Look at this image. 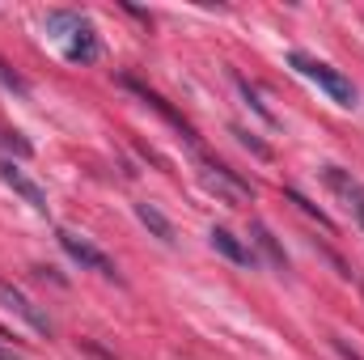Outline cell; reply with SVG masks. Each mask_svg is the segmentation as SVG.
<instances>
[{
    "label": "cell",
    "instance_id": "1",
    "mask_svg": "<svg viewBox=\"0 0 364 360\" xmlns=\"http://www.w3.org/2000/svg\"><path fill=\"white\" fill-rule=\"evenodd\" d=\"M288 64H292L305 81H314L331 102H339V106H356V85H352L339 68H331V64H322V60H314V55H305V51H292Z\"/></svg>",
    "mask_w": 364,
    "mask_h": 360
},
{
    "label": "cell",
    "instance_id": "2",
    "mask_svg": "<svg viewBox=\"0 0 364 360\" xmlns=\"http://www.w3.org/2000/svg\"><path fill=\"white\" fill-rule=\"evenodd\" d=\"M55 238H60V246H64V255H68L73 263H81L85 271H97L102 280H114V284H123V275H119V263H114L110 255H102V250H97L93 242L77 238L73 229H60Z\"/></svg>",
    "mask_w": 364,
    "mask_h": 360
},
{
    "label": "cell",
    "instance_id": "3",
    "mask_svg": "<svg viewBox=\"0 0 364 360\" xmlns=\"http://www.w3.org/2000/svg\"><path fill=\"white\" fill-rule=\"evenodd\" d=\"M203 182H208V191H216L225 203H246V199H255V186L242 179L237 170H229L225 162L203 157Z\"/></svg>",
    "mask_w": 364,
    "mask_h": 360
},
{
    "label": "cell",
    "instance_id": "4",
    "mask_svg": "<svg viewBox=\"0 0 364 360\" xmlns=\"http://www.w3.org/2000/svg\"><path fill=\"white\" fill-rule=\"evenodd\" d=\"M0 301H4V305H9V309H13V314L26 322V327H30V331H38V335H47V339L55 335V322H51V314H47V309H38V305H34V301H30L21 288H17V284L0 280Z\"/></svg>",
    "mask_w": 364,
    "mask_h": 360
},
{
    "label": "cell",
    "instance_id": "5",
    "mask_svg": "<svg viewBox=\"0 0 364 360\" xmlns=\"http://www.w3.org/2000/svg\"><path fill=\"white\" fill-rule=\"evenodd\" d=\"M322 182L343 199V208L356 216V225L364 229V182L352 170H343V166H322Z\"/></svg>",
    "mask_w": 364,
    "mask_h": 360
},
{
    "label": "cell",
    "instance_id": "6",
    "mask_svg": "<svg viewBox=\"0 0 364 360\" xmlns=\"http://www.w3.org/2000/svg\"><path fill=\"white\" fill-rule=\"evenodd\" d=\"M64 60H73V64H97L102 60V38H97V30H93L90 21L77 26L64 38Z\"/></svg>",
    "mask_w": 364,
    "mask_h": 360
},
{
    "label": "cell",
    "instance_id": "7",
    "mask_svg": "<svg viewBox=\"0 0 364 360\" xmlns=\"http://www.w3.org/2000/svg\"><path fill=\"white\" fill-rule=\"evenodd\" d=\"M0 182H9V186H13V195H21L38 216H47V191H43L34 179H26L13 162H0Z\"/></svg>",
    "mask_w": 364,
    "mask_h": 360
},
{
    "label": "cell",
    "instance_id": "8",
    "mask_svg": "<svg viewBox=\"0 0 364 360\" xmlns=\"http://www.w3.org/2000/svg\"><path fill=\"white\" fill-rule=\"evenodd\" d=\"M208 242H212V250H216V255H225L229 263H237V268H259L255 246H246L237 233H229V229H212V233H208Z\"/></svg>",
    "mask_w": 364,
    "mask_h": 360
},
{
    "label": "cell",
    "instance_id": "9",
    "mask_svg": "<svg viewBox=\"0 0 364 360\" xmlns=\"http://www.w3.org/2000/svg\"><path fill=\"white\" fill-rule=\"evenodd\" d=\"M123 85H127V90L136 93V97H144V102H149V106H153V110H157L161 119H170V123L178 127L182 136H186V140L195 144V132H191V123L182 119V115H178V110H174V106H170V102H166V97H161V93H153V90H149V85H140V81H132V77H123Z\"/></svg>",
    "mask_w": 364,
    "mask_h": 360
},
{
    "label": "cell",
    "instance_id": "10",
    "mask_svg": "<svg viewBox=\"0 0 364 360\" xmlns=\"http://www.w3.org/2000/svg\"><path fill=\"white\" fill-rule=\"evenodd\" d=\"M136 221L157 238V242H166V246H174L178 238H174V225H170V216L157 208V203H136Z\"/></svg>",
    "mask_w": 364,
    "mask_h": 360
},
{
    "label": "cell",
    "instance_id": "11",
    "mask_svg": "<svg viewBox=\"0 0 364 360\" xmlns=\"http://www.w3.org/2000/svg\"><path fill=\"white\" fill-rule=\"evenodd\" d=\"M250 238H255V246L263 250V259H267L275 271H288V255H284V246L275 242V233L267 229V221H250Z\"/></svg>",
    "mask_w": 364,
    "mask_h": 360
},
{
    "label": "cell",
    "instance_id": "12",
    "mask_svg": "<svg viewBox=\"0 0 364 360\" xmlns=\"http://www.w3.org/2000/svg\"><path fill=\"white\" fill-rule=\"evenodd\" d=\"M85 21H90V17L77 13V9H51V13H47V34H55V38L64 43V38H68L77 26H85Z\"/></svg>",
    "mask_w": 364,
    "mask_h": 360
},
{
    "label": "cell",
    "instance_id": "13",
    "mask_svg": "<svg viewBox=\"0 0 364 360\" xmlns=\"http://www.w3.org/2000/svg\"><path fill=\"white\" fill-rule=\"evenodd\" d=\"M233 85H237V90H242V97H246V106H250V110H255V115H259V119H263V123H267V127H275V123H279V119H275L272 110H267V102H263V97H259V90H255V85H250V81H246V77H237V73H233Z\"/></svg>",
    "mask_w": 364,
    "mask_h": 360
},
{
    "label": "cell",
    "instance_id": "14",
    "mask_svg": "<svg viewBox=\"0 0 364 360\" xmlns=\"http://www.w3.org/2000/svg\"><path fill=\"white\" fill-rule=\"evenodd\" d=\"M284 195H288V199H292V203H296V208H301V212H305V216H309V221H318V225H322V229H335V225H331V216H326V212H322V208H318V203H309V199H305V195H301V191H292V186H288V191H284Z\"/></svg>",
    "mask_w": 364,
    "mask_h": 360
},
{
    "label": "cell",
    "instance_id": "15",
    "mask_svg": "<svg viewBox=\"0 0 364 360\" xmlns=\"http://www.w3.org/2000/svg\"><path fill=\"white\" fill-rule=\"evenodd\" d=\"M0 85H4V90H13V93H21V97L30 93V85H26V81H21V77H17V73L4 64V60H0Z\"/></svg>",
    "mask_w": 364,
    "mask_h": 360
},
{
    "label": "cell",
    "instance_id": "16",
    "mask_svg": "<svg viewBox=\"0 0 364 360\" xmlns=\"http://www.w3.org/2000/svg\"><path fill=\"white\" fill-rule=\"evenodd\" d=\"M233 136H237V140H242V144H246V149H255V153H259V157H272V149H267V144H259V140H255V136H250V132H246V127H233Z\"/></svg>",
    "mask_w": 364,
    "mask_h": 360
},
{
    "label": "cell",
    "instance_id": "17",
    "mask_svg": "<svg viewBox=\"0 0 364 360\" xmlns=\"http://www.w3.org/2000/svg\"><path fill=\"white\" fill-rule=\"evenodd\" d=\"M0 360H21V352H17L13 344H4V339H0Z\"/></svg>",
    "mask_w": 364,
    "mask_h": 360
}]
</instances>
